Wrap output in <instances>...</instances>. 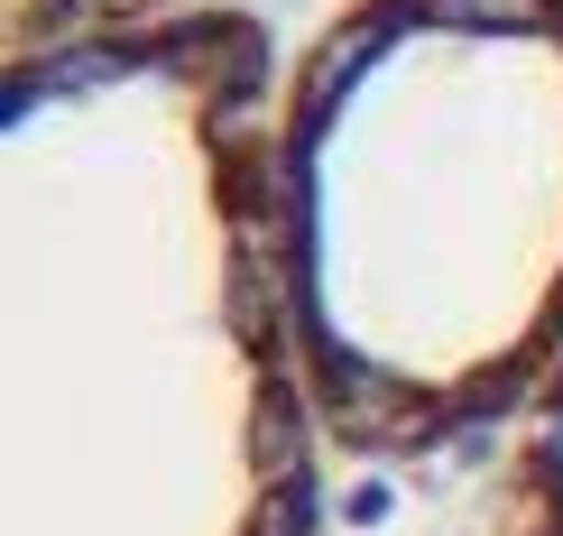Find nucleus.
<instances>
[{"label":"nucleus","instance_id":"f257e3e1","mask_svg":"<svg viewBox=\"0 0 563 536\" xmlns=\"http://www.w3.org/2000/svg\"><path fill=\"white\" fill-rule=\"evenodd\" d=\"M250 10L0 56V536H314Z\"/></svg>","mask_w":563,"mask_h":536},{"label":"nucleus","instance_id":"7ed1b4c3","mask_svg":"<svg viewBox=\"0 0 563 536\" xmlns=\"http://www.w3.org/2000/svg\"><path fill=\"white\" fill-rule=\"evenodd\" d=\"M499 536H563V361L545 370L536 407L499 462Z\"/></svg>","mask_w":563,"mask_h":536},{"label":"nucleus","instance_id":"20e7f679","mask_svg":"<svg viewBox=\"0 0 563 536\" xmlns=\"http://www.w3.org/2000/svg\"><path fill=\"white\" fill-rule=\"evenodd\" d=\"M185 10H241V0H0V56H37L65 37H102V29H148V19Z\"/></svg>","mask_w":563,"mask_h":536},{"label":"nucleus","instance_id":"f03ea898","mask_svg":"<svg viewBox=\"0 0 563 536\" xmlns=\"http://www.w3.org/2000/svg\"><path fill=\"white\" fill-rule=\"evenodd\" d=\"M260 195L333 453L508 445L563 361V0H333L268 75Z\"/></svg>","mask_w":563,"mask_h":536}]
</instances>
